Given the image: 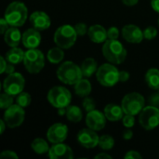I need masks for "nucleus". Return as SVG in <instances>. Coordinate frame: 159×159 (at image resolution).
Returning <instances> with one entry per match:
<instances>
[{
    "label": "nucleus",
    "mask_w": 159,
    "mask_h": 159,
    "mask_svg": "<svg viewBox=\"0 0 159 159\" xmlns=\"http://www.w3.org/2000/svg\"><path fill=\"white\" fill-rule=\"evenodd\" d=\"M96 77L102 86L114 87L119 81V71L113 63H104L98 68Z\"/></svg>",
    "instance_id": "obj_5"
},
{
    "label": "nucleus",
    "mask_w": 159,
    "mask_h": 159,
    "mask_svg": "<svg viewBox=\"0 0 159 159\" xmlns=\"http://www.w3.org/2000/svg\"><path fill=\"white\" fill-rule=\"evenodd\" d=\"M4 39L7 45H8L11 48H15L18 47L19 44L20 43L22 35L18 27L10 26V28H8L4 34Z\"/></svg>",
    "instance_id": "obj_20"
},
{
    "label": "nucleus",
    "mask_w": 159,
    "mask_h": 159,
    "mask_svg": "<svg viewBox=\"0 0 159 159\" xmlns=\"http://www.w3.org/2000/svg\"><path fill=\"white\" fill-rule=\"evenodd\" d=\"M86 124L89 129L95 131H100L106 125V116L104 113L94 109L90 112H88L86 117Z\"/></svg>",
    "instance_id": "obj_14"
},
{
    "label": "nucleus",
    "mask_w": 159,
    "mask_h": 159,
    "mask_svg": "<svg viewBox=\"0 0 159 159\" xmlns=\"http://www.w3.org/2000/svg\"><path fill=\"white\" fill-rule=\"evenodd\" d=\"M151 6L156 12L159 13V0H151Z\"/></svg>",
    "instance_id": "obj_45"
},
{
    "label": "nucleus",
    "mask_w": 159,
    "mask_h": 159,
    "mask_svg": "<svg viewBox=\"0 0 159 159\" xmlns=\"http://www.w3.org/2000/svg\"><path fill=\"white\" fill-rule=\"evenodd\" d=\"M8 22L7 21V20L5 18H2L0 20V27H1V34H5L6 31L8 29Z\"/></svg>",
    "instance_id": "obj_39"
},
{
    "label": "nucleus",
    "mask_w": 159,
    "mask_h": 159,
    "mask_svg": "<svg viewBox=\"0 0 159 159\" xmlns=\"http://www.w3.org/2000/svg\"><path fill=\"white\" fill-rule=\"evenodd\" d=\"M140 125L146 130H153L159 126V109L157 106L144 107L139 114Z\"/></svg>",
    "instance_id": "obj_9"
},
{
    "label": "nucleus",
    "mask_w": 159,
    "mask_h": 159,
    "mask_svg": "<svg viewBox=\"0 0 159 159\" xmlns=\"http://www.w3.org/2000/svg\"><path fill=\"white\" fill-rule=\"evenodd\" d=\"M14 71H15L14 64H12V63H10V62L7 61V68H6V72H5V73L10 75V74L14 73Z\"/></svg>",
    "instance_id": "obj_44"
},
{
    "label": "nucleus",
    "mask_w": 159,
    "mask_h": 159,
    "mask_svg": "<svg viewBox=\"0 0 159 159\" xmlns=\"http://www.w3.org/2000/svg\"><path fill=\"white\" fill-rule=\"evenodd\" d=\"M125 158L127 159H141L143 158V157H142V155L139 153V152H137V151H129L126 155H125V157H124Z\"/></svg>",
    "instance_id": "obj_38"
},
{
    "label": "nucleus",
    "mask_w": 159,
    "mask_h": 159,
    "mask_svg": "<svg viewBox=\"0 0 159 159\" xmlns=\"http://www.w3.org/2000/svg\"><path fill=\"white\" fill-rule=\"evenodd\" d=\"M23 64L30 74H38L45 66L44 54L37 48H29L25 51Z\"/></svg>",
    "instance_id": "obj_7"
},
{
    "label": "nucleus",
    "mask_w": 159,
    "mask_h": 159,
    "mask_svg": "<svg viewBox=\"0 0 159 159\" xmlns=\"http://www.w3.org/2000/svg\"><path fill=\"white\" fill-rule=\"evenodd\" d=\"M82 105H83V108L85 109V111H87V112H90V111L94 110L95 109V106H96L94 100L92 98L88 97V96L83 101Z\"/></svg>",
    "instance_id": "obj_33"
},
{
    "label": "nucleus",
    "mask_w": 159,
    "mask_h": 159,
    "mask_svg": "<svg viewBox=\"0 0 159 159\" xmlns=\"http://www.w3.org/2000/svg\"><path fill=\"white\" fill-rule=\"evenodd\" d=\"M81 68L71 61L62 62L57 70L58 79L66 85H75L82 78Z\"/></svg>",
    "instance_id": "obj_3"
},
{
    "label": "nucleus",
    "mask_w": 159,
    "mask_h": 159,
    "mask_svg": "<svg viewBox=\"0 0 159 159\" xmlns=\"http://www.w3.org/2000/svg\"><path fill=\"white\" fill-rule=\"evenodd\" d=\"M158 90H159V89H158Z\"/></svg>",
    "instance_id": "obj_51"
},
{
    "label": "nucleus",
    "mask_w": 159,
    "mask_h": 159,
    "mask_svg": "<svg viewBox=\"0 0 159 159\" xmlns=\"http://www.w3.org/2000/svg\"><path fill=\"white\" fill-rule=\"evenodd\" d=\"M48 157L51 159H72L73 151L70 146L63 143H54L48 151Z\"/></svg>",
    "instance_id": "obj_16"
},
{
    "label": "nucleus",
    "mask_w": 159,
    "mask_h": 159,
    "mask_svg": "<svg viewBox=\"0 0 159 159\" xmlns=\"http://www.w3.org/2000/svg\"><path fill=\"white\" fill-rule=\"evenodd\" d=\"M48 101L55 108H66L72 101L71 92L62 86H56L48 92Z\"/></svg>",
    "instance_id": "obj_6"
},
{
    "label": "nucleus",
    "mask_w": 159,
    "mask_h": 159,
    "mask_svg": "<svg viewBox=\"0 0 159 159\" xmlns=\"http://www.w3.org/2000/svg\"><path fill=\"white\" fill-rule=\"evenodd\" d=\"M7 66V61L6 58H4L3 56L1 57V70H0V74H4L6 72V68Z\"/></svg>",
    "instance_id": "obj_42"
},
{
    "label": "nucleus",
    "mask_w": 159,
    "mask_h": 159,
    "mask_svg": "<svg viewBox=\"0 0 159 159\" xmlns=\"http://www.w3.org/2000/svg\"><path fill=\"white\" fill-rule=\"evenodd\" d=\"M158 25H159V19H158Z\"/></svg>",
    "instance_id": "obj_50"
},
{
    "label": "nucleus",
    "mask_w": 159,
    "mask_h": 159,
    "mask_svg": "<svg viewBox=\"0 0 159 159\" xmlns=\"http://www.w3.org/2000/svg\"><path fill=\"white\" fill-rule=\"evenodd\" d=\"M122 2L124 5L128 7H132V6H135L139 2V0H122Z\"/></svg>",
    "instance_id": "obj_46"
},
{
    "label": "nucleus",
    "mask_w": 159,
    "mask_h": 159,
    "mask_svg": "<svg viewBox=\"0 0 159 159\" xmlns=\"http://www.w3.org/2000/svg\"><path fill=\"white\" fill-rule=\"evenodd\" d=\"M133 137V131L131 129H126L124 132H123V139L124 140H130L131 138Z\"/></svg>",
    "instance_id": "obj_41"
},
{
    "label": "nucleus",
    "mask_w": 159,
    "mask_h": 159,
    "mask_svg": "<svg viewBox=\"0 0 159 159\" xmlns=\"http://www.w3.org/2000/svg\"><path fill=\"white\" fill-rule=\"evenodd\" d=\"M143 35L144 38L147 40H152L157 35V30L154 26H148L144 29L143 31Z\"/></svg>",
    "instance_id": "obj_32"
},
{
    "label": "nucleus",
    "mask_w": 159,
    "mask_h": 159,
    "mask_svg": "<svg viewBox=\"0 0 159 159\" xmlns=\"http://www.w3.org/2000/svg\"><path fill=\"white\" fill-rule=\"evenodd\" d=\"M95 158L97 159H101V158H108V159H111L112 158V157L111 156H109V155H107V154H105V153H101V154H99V155H97L96 157H95Z\"/></svg>",
    "instance_id": "obj_47"
},
{
    "label": "nucleus",
    "mask_w": 159,
    "mask_h": 159,
    "mask_svg": "<svg viewBox=\"0 0 159 159\" xmlns=\"http://www.w3.org/2000/svg\"><path fill=\"white\" fill-rule=\"evenodd\" d=\"M22 45L27 48H36L41 43V34L35 28H30L22 34Z\"/></svg>",
    "instance_id": "obj_18"
},
{
    "label": "nucleus",
    "mask_w": 159,
    "mask_h": 159,
    "mask_svg": "<svg viewBox=\"0 0 159 159\" xmlns=\"http://www.w3.org/2000/svg\"><path fill=\"white\" fill-rule=\"evenodd\" d=\"M88 35L92 42L97 44L104 43L108 38L107 30L100 24H94L90 26L88 31Z\"/></svg>",
    "instance_id": "obj_19"
},
{
    "label": "nucleus",
    "mask_w": 159,
    "mask_h": 159,
    "mask_svg": "<svg viewBox=\"0 0 159 159\" xmlns=\"http://www.w3.org/2000/svg\"><path fill=\"white\" fill-rule=\"evenodd\" d=\"M129 79V74L127 71H120L119 72V81L126 82Z\"/></svg>",
    "instance_id": "obj_40"
},
{
    "label": "nucleus",
    "mask_w": 159,
    "mask_h": 159,
    "mask_svg": "<svg viewBox=\"0 0 159 159\" xmlns=\"http://www.w3.org/2000/svg\"><path fill=\"white\" fill-rule=\"evenodd\" d=\"M121 106L125 114L136 116L145 107V100L142 94L138 92H130L124 96Z\"/></svg>",
    "instance_id": "obj_8"
},
{
    "label": "nucleus",
    "mask_w": 159,
    "mask_h": 159,
    "mask_svg": "<svg viewBox=\"0 0 159 159\" xmlns=\"http://www.w3.org/2000/svg\"><path fill=\"white\" fill-rule=\"evenodd\" d=\"M75 29L77 33V34L79 36H82V35H85L87 33H88V27H87V24L84 23V22H78L75 25Z\"/></svg>",
    "instance_id": "obj_35"
},
{
    "label": "nucleus",
    "mask_w": 159,
    "mask_h": 159,
    "mask_svg": "<svg viewBox=\"0 0 159 159\" xmlns=\"http://www.w3.org/2000/svg\"><path fill=\"white\" fill-rule=\"evenodd\" d=\"M145 81L147 86L157 90L159 89V70L157 68H151L146 72L145 75Z\"/></svg>",
    "instance_id": "obj_25"
},
{
    "label": "nucleus",
    "mask_w": 159,
    "mask_h": 159,
    "mask_svg": "<svg viewBox=\"0 0 159 159\" xmlns=\"http://www.w3.org/2000/svg\"><path fill=\"white\" fill-rule=\"evenodd\" d=\"M134 116H135L125 114L124 117L122 118L124 127H126V128H128V129L132 128V127L135 125V117H134Z\"/></svg>",
    "instance_id": "obj_34"
},
{
    "label": "nucleus",
    "mask_w": 159,
    "mask_h": 159,
    "mask_svg": "<svg viewBox=\"0 0 159 159\" xmlns=\"http://www.w3.org/2000/svg\"><path fill=\"white\" fill-rule=\"evenodd\" d=\"M24 85L25 80L23 75L20 73L14 72L5 78L3 83V89L6 93L10 94L12 96H16L23 91Z\"/></svg>",
    "instance_id": "obj_10"
},
{
    "label": "nucleus",
    "mask_w": 159,
    "mask_h": 159,
    "mask_svg": "<svg viewBox=\"0 0 159 159\" xmlns=\"http://www.w3.org/2000/svg\"><path fill=\"white\" fill-rule=\"evenodd\" d=\"M107 35H108V39H117L119 36V30L115 26L110 27L107 30Z\"/></svg>",
    "instance_id": "obj_37"
},
{
    "label": "nucleus",
    "mask_w": 159,
    "mask_h": 159,
    "mask_svg": "<svg viewBox=\"0 0 159 159\" xmlns=\"http://www.w3.org/2000/svg\"><path fill=\"white\" fill-rule=\"evenodd\" d=\"M66 111H67V107L66 108H59L58 114H59V116H64V115H66Z\"/></svg>",
    "instance_id": "obj_49"
},
{
    "label": "nucleus",
    "mask_w": 159,
    "mask_h": 159,
    "mask_svg": "<svg viewBox=\"0 0 159 159\" xmlns=\"http://www.w3.org/2000/svg\"><path fill=\"white\" fill-rule=\"evenodd\" d=\"M77 35L75 27L70 24H63L55 31L54 42L58 47L68 49L75 45Z\"/></svg>",
    "instance_id": "obj_4"
},
{
    "label": "nucleus",
    "mask_w": 159,
    "mask_h": 159,
    "mask_svg": "<svg viewBox=\"0 0 159 159\" xmlns=\"http://www.w3.org/2000/svg\"><path fill=\"white\" fill-rule=\"evenodd\" d=\"M66 117L70 122L78 123L83 118V113L80 107L76 105H69L66 111Z\"/></svg>",
    "instance_id": "obj_26"
},
{
    "label": "nucleus",
    "mask_w": 159,
    "mask_h": 159,
    "mask_svg": "<svg viewBox=\"0 0 159 159\" xmlns=\"http://www.w3.org/2000/svg\"><path fill=\"white\" fill-rule=\"evenodd\" d=\"M63 48H60V47H56V48H52L48 51L47 57L49 62L53 63V64H58L60 62H61V61L64 58V52L62 50Z\"/></svg>",
    "instance_id": "obj_27"
},
{
    "label": "nucleus",
    "mask_w": 159,
    "mask_h": 159,
    "mask_svg": "<svg viewBox=\"0 0 159 159\" xmlns=\"http://www.w3.org/2000/svg\"><path fill=\"white\" fill-rule=\"evenodd\" d=\"M0 158L2 159H18L19 157L18 155L10 150H7V151H3L0 155Z\"/></svg>",
    "instance_id": "obj_36"
},
{
    "label": "nucleus",
    "mask_w": 159,
    "mask_h": 159,
    "mask_svg": "<svg viewBox=\"0 0 159 159\" xmlns=\"http://www.w3.org/2000/svg\"><path fill=\"white\" fill-rule=\"evenodd\" d=\"M115 145V140L110 135H102L99 140V146L101 149L108 151L111 150Z\"/></svg>",
    "instance_id": "obj_29"
},
{
    "label": "nucleus",
    "mask_w": 159,
    "mask_h": 159,
    "mask_svg": "<svg viewBox=\"0 0 159 159\" xmlns=\"http://www.w3.org/2000/svg\"><path fill=\"white\" fill-rule=\"evenodd\" d=\"M122 35L126 41L132 44H139L144 38L143 31L135 24L125 25L122 29Z\"/></svg>",
    "instance_id": "obj_15"
},
{
    "label": "nucleus",
    "mask_w": 159,
    "mask_h": 159,
    "mask_svg": "<svg viewBox=\"0 0 159 159\" xmlns=\"http://www.w3.org/2000/svg\"><path fill=\"white\" fill-rule=\"evenodd\" d=\"M25 117V112L23 107L19 104H12L10 107L7 108L4 114V120L7 126L10 129L17 128L20 126Z\"/></svg>",
    "instance_id": "obj_11"
},
{
    "label": "nucleus",
    "mask_w": 159,
    "mask_h": 159,
    "mask_svg": "<svg viewBox=\"0 0 159 159\" xmlns=\"http://www.w3.org/2000/svg\"><path fill=\"white\" fill-rule=\"evenodd\" d=\"M13 96L7 93H2L0 96V108L1 109H7L8 107H10L13 104Z\"/></svg>",
    "instance_id": "obj_31"
},
{
    "label": "nucleus",
    "mask_w": 159,
    "mask_h": 159,
    "mask_svg": "<svg viewBox=\"0 0 159 159\" xmlns=\"http://www.w3.org/2000/svg\"><path fill=\"white\" fill-rule=\"evenodd\" d=\"M30 22L36 30L44 31L49 28L51 20L49 16L44 11H34L30 16Z\"/></svg>",
    "instance_id": "obj_17"
},
{
    "label": "nucleus",
    "mask_w": 159,
    "mask_h": 159,
    "mask_svg": "<svg viewBox=\"0 0 159 159\" xmlns=\"http://www.w3.org/2000/svg\"><path fill=\"white\" fill-rule=\"evenodd\" d=\"M4 18L9 26L20 27L28 18V9L22 2H12L6 8Z\"/></svg>",
    "instance_id": "obj_2"
},
{
    "label": "nucleus",
    "mask_w": 159,
    "mask_h": 159,
    "mask_svg": "<svg viewBox=\"0 0 159 159\" xmlns=\"http://www.w3.org/2000/svg\"><path fill=\"white\" fill-rule=\"evenodd\" d=\"M32 102V98H31V95L27 92H20L19 95H17V99H16V102L17 104H19L20 106L25 108L27 106L30 105Z\"/></svg>",
    "instance_id": "obj_30"
},
{
    "label": "nucleus",
    "mask_w": 159,
    "mask_h": 159,
    "mask_svg": "<svg viewBox=\"0 0 159 159\" xmlns=\"http://www.w3.org/2000/svg\"><path fill=\"white\" fill-rule=\"evenodd\" d=\"M150 102H151V103H152L154 106H157V105H159V92L158 94H154V95L151 97Z\"/></svg>",
    "instance_id": "obj_43"
},
{
    "label": "nucleus",
    "mask_w": 159,
    "mask_h": 159,
    "mask_svg": "<svg viewBox=\"0 0 159 159\" xmlns=\"http://www.w3.org/2000/svg\"><path fill=\"white\" fill-rule=\"evenodd\" d=\"M6 122H5V120H0V126H1V129H0V133L1 134H3L4 133V131H5V129H6Z\"/></svg>",
    "instance_id": "obj_48"
},
{
    "label": "nucleus",
    "mask_w": 159,
    "mask_h": 159,
    "mask_svg": "<svg viewBox=\"0 0 159 159\" xmlns=\"http://www.w3.org/2000/svg\"><path fill=\"white\" fill-rule=\"evenodd\" d=\"M124 114L125 113L122 109V106L117 104L110 103L107 104L104 108V115L109 121H119L124 117Z\"/></svg>",
    "instance_id": "obj_21"
},
{
    "label": "nucleus",
    "mask_w": 159,
    "mask_h": 159,
    "mask_svg": "<svg viewBox=\"0 0 159 159\" xmlns=\"http://www.w3.org/2000/svg\"><path fill=\"white\" fill-rule=\"evenodd\" d=\"M32 149L34 151V153H36L37 155H44L46 153H48L49 151V146L48 144V143L42 139V138H36L33 141L32 144Z\"/></svg>",
    "instance_id": "obj_28"
},
{
    "label": "nucleus",
    "mask_w": 159,
    "mask_h": 159,
    "mask_svg": "<svg viewBox=\"0 0 159 159\" xmlns=\"http://www.w3.org/2000/svg\"><path fill=\"white\" fill-rule=\"evenodd\" d=\"M68 136V128L62 123H55L49 127L47 132V138L51 143H63Z\"/></svg>",
    "instance_id": "obj_12"
},
{
    "label": "nucleus",
    "mask_w": 159,
    "mask_h": 159,
    "mask_svg": "<svg viewBox=\"0 0 159 159\" xmlns=\"http://www.w3.org/2000/svg\"><path fill=\"white\" fill-rule=\"evenodd\" d=\"M92 89L90 82L86 78H81L75 84V92L79 97H87L90 94Z\"/></svg>",
    "instance_id": "obj_24"
},
{
    "label": "nucleus",
    "mask_w": 159,
    "mask_h": 159,
    "mask_svg": "<svg viewBox=\"0 0 159 159\" xmlns=\"http://www.w3.org/2000/svg\"><path fill=\"white\" fill-rule=\"evenodd\" d=\"M103 57L113 64H121L127 58V49L117 39H108L102 46Z\"/></svg>",
    "instance_id": "obj_1"
},
{
    "label": "nucleus",
    "mask_w": 159,
    "mask_h": 159,
    "mask_svg": "<svg viewBox=\"0 0 159 159\" xmlns=\"http://www.w3.org/2000/svg\"><path fill=\"white\" fill-rule=\"evenodd\" d=\"M81 71L82 75L85 77H90L93 74H95L98 70L97 61L93 58H87L81 63Z\"/></svg>",
    "instance_id": "obj_22"
},
{
    "label": "nucleus",
    "mask_w": 159,
    "mask_h": 159,
    "mask_svg": "<svg viewBox=\"0 0 159 159\" xmlns=\"http://www.w3.org/2000/svg\"><path fill=\"white\" fill-rule=\"evenodd\" d=\"M100 137L95 130L91 129H83L77 133V142L85 148L92 149L99 145Z\"/></svg>",
    "instance_id": "obj_13"
},
{
    "label": "nucleus",
    "mask_w": 159,
    "mask_h": 159,
    "mask_svg": "<svg viewBox=\"0 0 159 159\" xmlns=\"http://www.w3.org/2000/svg\"><path fill=\"white\" fill-rule=\"evenodd\" d=\"M25 52L20 48H11L7 53H6V59L8 62L12 64H19L21 61H23Z\"/></svg>",
    "instance_id": "obj_23"
}]
</instances>
